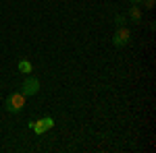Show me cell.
<instances>
[{"mask_svg":"<svg viewBox=\"0 0 156 153\" xmlns=\"http://www.w3.org/2000/svg\"><path fill=\"white\" fill-rule=\"evenodd\" d=\"M25 108V95L19 91V93H11L6 97V112H11V114H19V112H23Z\"/></svg>","mask_w":156,"mask_h":153,"instance_id":"1","label":"cell"},{"mask_svg":"<svg viewBox=\"0 0 156 153\" xmlns=\"http://www.w3.org/2000/svg\"><path fill=\"white\" fill-rule=\"evenodd\" d=\"M37 91H40V81H37L36 77L27 75L25 81H23V85H21V93H23L25 97H34Z\"/></svg>","mask_w":156,"mask_h":153,"instance_id":"2","label":"cell"},{"mask_svg":"<svg viewBox=\"0 0 156 153\" xmlns=\"http://www.w3.org/2000/svg\"><path fill=\"white\" fill-rule=\"evenodd\" d=\"M129 42H131V31H129L127 27H119V29L115 31V35H112V46L123 48V46H127Z\"/></svg>","mask_w":156,"mask_h":153,"instance_id":"3","label":"cell"},{"mask_svg":"<svg viewBox=\"0 0 156 153\" xmlns=\"http://www.w3.org/2000/svg\"><path fill=\"white\" fill-rule=\"evenodd\" d=\"M31 126L36 128V132H37V135H42L44 130L52 128V126H54V122H52V118H44V120H37L36 124H31Z\"/></svg>","mask_w":156,"mask_h":153,"instance_id":"4","label":"cell"},{"mask_svg":"<svg viewBox=\"0 0 156 153\" xmlns=\"http://www.w3.org/2000/svg\"><path fill=\"white\" fill-rule=\"evenodd\" d=\"M129 19H131L133 23H142V11H140V6H137V4L129 8Z\"/></svg>","mask_w":156,"mask_h":153,"instance_id":"5","label":"cell"},{"mask_svg":"<svg viewBox=\"0 0 156 153\" xmlns=\"http://www.w3.org/2000/svg\"><path fill=\"white\" fill-rule=\"evenodd\" d=\"M17 68H19V72H23V75H29L31 72V62L29 60H19Z\"/></svg>","mask_w":156,"mask_h":153,"instance_id":"6","label":"cell"},{"mask_svg":"<svg viewBox=\"0 0 156 153\" xmlns=\"http://www.w3.org/2000/svg\"><path fill=\"white\" fill-rule=\"evenodd\" d=\"M144 8H154V0H142Z\"/></svg>","mask_w":156,"mask_h":153,"instance_id":"7","label":"cell"},{"mask_svg":"<svg viewBox=\"0 0 156 153\" xmlns=\"http://www.w3.org/2000/svg\"><path fill=\"white\" fill-rule=\"evenodd\" d=\"M115 21H117L119 25H123V23H125V17H123V15H117V17H115Z\"/></svg>","mask_w":156,"mask_h":153,"instance_id":"8","label":"cell"},{"mask_svg":"<svg viewBox=\"0 0 156 153\" xmlns=\"http://www.w3.org/2000/svg\"><path fill=\"white\" fill-rule=\"evenodd\" d=\"M129 2H133V4H137V6L142 4V0H129Z\"/></svg>","mask_w":156,"mask_h":153,"instance_id":"9","label":"cell"}]
</instances>
